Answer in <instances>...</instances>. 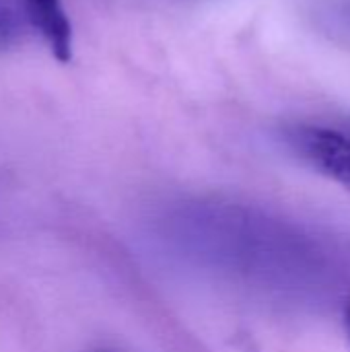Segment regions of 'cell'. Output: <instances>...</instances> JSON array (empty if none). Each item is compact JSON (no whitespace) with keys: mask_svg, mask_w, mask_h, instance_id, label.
Here are the masks:
<instances>
[{"mask_svg":"<svg viewBox=\"0 0 350 352\" xmlns=\"http://www.w3.org/2000/svg\"><path fill=\"white\" fill-rule=\"evenodd\" d=\"M215 237H192L188 245H200L202 260L217 264L221 272L248 280L256 289L281 291L295 289L305 295L307 289L320 297L328 291L340 303L350 291L336 287L340 272L328 262V250L314 239L278 221L254 217L245 208L198 206L192 210Z\"/></svg>","mask_w":350,"mask_h":352,"instance_id":"cell-1","label":"cell"},{"mask_svg":"<svg viewBox=\"0 0 350 352\" xmlns=\"http://www.w3.org/2000/svg\"><path fill=\"white\" fill-rule=\"evenodd\" d=\"M283 140L314 171L350 190V134L338 124L295 122L283 128Z\"/></svg>","mask_w":350,"mask_h":352,"instance_id":"cell-2","label":"cell"},{"mask_svg":"<svg viewBox=\"0 0 350 352\" xmlns=\"http://www.w3.org/2000/svg\"><path fill=\"white\" fill-rule=\"evenodd\" d=\"M31 31L41 37L52 56L66 64L72 60V23L62 0H21Z\"/></svg>","mask_w":350,"mask_h":352,"instance_id":"cell-3","label":"cell"},{"mask_svg":"<svg viewBox=\"0 0 350 352\" xmlns=\"http://www.w3.org/2000/svg\"><path fill=\"white\" fill-rule=\"evenodd\" d=\"M33 33L21 0H0V52L19 47Z\"/></svg>","mask_w":350,"mask_h":352,"instance_id":"cell-4","label":"cell"},{"mask_svg":"<svg viewBox=\"0 0 350 352\" xmlns=\"http://www.w3.org/2000/svg\"><path fill=\"white\" fill-rule=\"evenodd\" d=\"M340 314H342V322H344V328H347V334H349L350 338V295L347 297V301L342 303Z\"/></svg>","mask_w":350,"mask_h":352,"instance_id":"cell-5","label":"cell"},{"mask_svg":"<svg viewBox=\"0 0 350 352\" xmlns=\"http://www.w3.org/2000/svg\"><path fill=\"white\" fill-rule=\"evenodd\" d=\"M336 124H338V126H340V128H342V130H344L347 134H350V113H349V116H344L342 120H338Z\"/></svg>","mask_w":350,"mask_h":352,"instance_id":"cell-6","label":"cell"},{"mask_svg":"<svg viewBox=\"0 0 350 352\" xmlns=\"http://www.w3.org/2000/svg\"><path fill=\"white\" fill-rule=\"evenodd\" d=\"M97 352H111V351H97Z\"/></svg>","mask_w":350,"mask_h":352,"instance_id":"cell-7","label":"cell"}]
</instances>
